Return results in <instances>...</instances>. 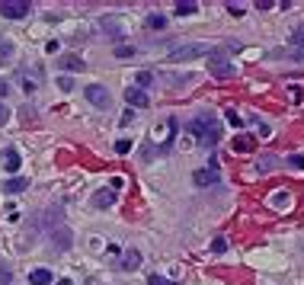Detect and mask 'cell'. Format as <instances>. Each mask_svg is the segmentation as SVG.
<instances>
[{"mask_svg":"<svg viewBox=\"0 0 304 285\" xmlns=\"http://www.w3.org/2000/svg\"><path fill=\"white\" fill-rule=\"evenodd\" d=\"M192 183H196V186L218 183V170H196V173H192Z\"/></svg>","mask_w":304,"mask_h":285,"instance_id":"8fae6325","label":"cell"},{"mask_svg":"<svg viewBox=\"0 0 304 285\" xmlns=\"http://www.w3.org/2000/svg\"><path fill=\"white\" fill-rule=\"evenodd\" d=\"M151 84H154V74H151V70H141V74H138V90L151 87Z\"/></svg>","mask_w":304,"mask_h":285,"instance_id":"ffe728a7","label":"cell"},{"mask_svg":"<svg viewBox=\"0 0 304 285\" xmlns=\"http://www.w3.org/2000/svg\"><path fill=\"white\" fill-rule=\"evenodd\" d=\"M13 42H0V64H7L10 61V58H13Z\"/></svg>","mask_w":304,"mask_h":285,"instance_id":"e0dca14e","label":"cell"},{"mask_svg":"<svg viewBox=\"0 0 304 285\" xmlns=\"http://www.w3.org/2000/svg\"><path fill=\"white\" fill-rule=\"evenodd\" d=\"M83 93H87V100H90L93 106H100V109H106V106H109V100H112V97H109V90H106V87H100V84H90V87H83Z\"/></svg>","mask_w":304,"mask_h":285,"instance_id":"5b68a950","label":"cell"},{"mask_svg":"<svg viewBox=\"0 0 304 285\" xmlns=\"http://www.w3.org/2000/svg\"><path fill=\"white\" fill-rule=\"evenodd\" d=\"M148 285H176V282H170V279H163V276H151Z\"/></svg>","mask_w":304,"mask_h":285,"instance_id":"4316f807","label":"cell"},{"mask_svg":"<svg viewBox=\"0 0 304 285\" xmlns=\"http://www.w3.org/2000/svg\"><path fill=\"white\" fill-rule=\"evenodd\" d=\"M196 10H199L196 0H179V4H176V16H192Z\"/></svg>","mask_w":304,"mask_h":285,"instance_id":"5bb4252c","label":"cell"},{"mask_svg":"<svg viewBox=\"0 0 304 285\" xmlns=\"http://www.w3.org/2000/svg\"><path fill=\"white\" fill-rule=\"evenodd\" d=\"M22 90L26 93H32V90H39V70H35V74L29 77V74H22Z\"/></svg>","mask_w":304,"mask_h":285,"instance_id":"2e32d148","label":"cell"},{"mask_svg":"<svg viewBox=\"0 0 304 285\" xmlns=\"http://www.w3.org/2000/svg\"><path fill=\"white\" fill-rule=\"evenodd\" d=\"M58 87L64 90V93H71V90H74V80H71V77H61V80H58Z\"/></svg>","mask_w":304,"mask_h":285,"instance_id":"484cf974","label":"cell"},{"mask_svg":"<svg viewBox=\"0 0 304 285\" xmlns=\"http://www.w3.org/2000/svg\"><path fill=\"white\" fill-rule=\"evenodd\" d=\"M10 122V109L4 106V100H0V125H7Z\"/></svg>","mask_w":304,"mask_h":285,"instance_id":"83f0119b","label":"cell"},{"mask_svg":"<svg viewBox=\"0 0 304 285\" xmlns=\"http://www.w3.org/2000/svg\"><path fill=\"white\" fill-rule=\"evenodd\" d=\"M288 163H291L295 170H304V157H301V154H291V157H288Z\"/></svg>","mask_w":304,"mask_h":285,"instance_id":"cb8c5ba5","label":"cell"},{"mask_svg":"<svg viewBox=\"0 0 304 285\" xmlns=\"http://www.w3.org/2000/svg\"><path fill=\"white\" fill-rule=\"evenodd\" d=\"M29 10H32L29 0H0V13L7 19H22V16H29Z\"/></svg>","mask_w":304,"mask_h":285,"instance_id":"277c9868","label":"cell"},{"mask_svg":"<svg viewBox=\"0 0 304 285\" xmlns=\"http://www.w3.org/2000/svg\"><path fill=\"white\" fill-rule=\"evenodd\" d=\"M275 167V157H266L263 163H260V173H266V170H272Z\"/></svg>","mask_w":304,"mask_h":285,"instance_id":"f546056e","label":"cell"},{"mask_svg":"<svg viewBox=\"0 0 304 285\" xmlns=\"http://www.w3.org/2000/svg\"><path fill=\"white\" fill-rule=\"evenodd\" d=\"M227 122H230V125H243V118L234 115V109H230V112H227Z\"/></svg>","mask_w":304,"mask_h":285,"instance_id":"4dcf8cb0","label":"cell"},{"mask_svg":"<svg viewBox=\"0 0 304 285\" xmlns=\"http://www.w3.org/2000/svg\"><path fill=\"white\" fill-rule=\"evenodd\" d=\"M291 58H295V61H304V49H298V52L291 55Z\"/></svg>","mask_w":304,"mask_h":285,"instance_id":"836d02e7","label":"cell"},{"mask_svg":"<svg viewBox=\"0 0 304 285\" xmlns=\"http://www.w3.org/2000/svg\"><path fill=\"white\" fill-rule=\"evenodd\" d=\"M58 67L61 70H83V61H80L77 55H61L58 58Z\"/></svg>","mask_w":304,"mask_h":285,"instance_id":"30bf717a","label":"cell"},{"mask_svg":"<svg viewBox=\"0 0 304 285\" xmlns=\"http://www.w3.org/2000/svg\"><path fill=\"white\" fill-rule=\"evenodd\" d=\"M189 132L199 135V145H202V148H215L218 141H221V125H218L215 115H199V118H192Z\"/></svg>","mask_w":304,"mask_h":285,"instance_id":"6da1fadb","label":"cell"},{"mask_svg":"<svg viewBox=\"0 0 304 285\" xmlns=\"http://www.w3.org/2000/svg\"><path fill=\"white\" fill-rule=\"evenodd\" d=\"M131 55H135L131 45H119V49H115V58H131Z\"/></svg>","mask_w":304,"mask_h":285,"instance_id":"7402d4cb","label":"cell"},{"mask_svg":"<svg viewBox=\"0 0 304 285\" xmlns=\"http://www.w3.org/2000/svg\"><path fill=\"white\" fill-rule=\"evenodd\" d=\"M227 13L230 16H243V7L240 4H227Z\"/></svg>","mask_w":304,"mask_h":285,"instance_id":"f1b7e54d","label":"cell"},{"mask_svg":"<svg viewBox=\"0 0 304 285\" xmlns=\"http://www.w3.org/2000/svg\"><path fill=\"white\" fill-rule=\"evenodd\" d=\"M212 250H215V253H224V250H227V237H218V241L212 244Z\"/></svg>","mask_w":304,"mask_h":285,"instance_id":"603a6c76","label":"cell"},{"mask_svg":"<svg viewBox=\"0 0 304 285\" xmlns=\"http://www.w3.org/2000/svg\"><path fill=\"white\" fill-rule=\"evenodd\" d=\"M212 49L208 45H202V42H192V45H179V49L170 52V61H192V58H202V55H208Z\"/></svg>","mask_w":304,"mask_h":285,"instance_id":"3957f363","label":"cell"},{"mask_svg":"<svg viewBox=\"0 0 304 285\" xmlns=\"http://www.w3.org/2000/svg\"><path fill=\"white\" fill-rule=\"evenodd\" d=\"M208 70H212L218 80L234 77V61H230L227 49H212V52H208Z\"/></svg>","mask_w":304,"mask_h":285,"instance_id":"7a4b0ae2","label":"cell"},{"mask_svg":"<svg viewBox=\"0 0 304 285\" xmlns=\"http://www.w3.org/2000/svg\"><path fill=\"white\" fill-rule=\"evenodd\" d=\"M22 189H29L26 176H10V180H4V193L7 196H16V193H22Z\"/></svg>","mask_w":304,"mask_h":285,"instance_id":"52a82bcc","label":"cell"},{"mask_svg":"<svg viewBox=\"0 0 304 285\" xmlns=\"http://www.w3.org/2000/svg\"><path fill=\"white\" fill-rule=\"evenodd\" d=\"M125 100H128V106H135V109L151 106V97H148L144 90H138V87H128V90H125Z\"/></svg>","mask_w":304,"mask_h":285,"instance_id":"8992f818","label":"cell"},{"mask_svg":"<svg viewBox=\"0 0 304 285\" xmlns=\"http://www.w3.org/2000/svg\"><path fill=\"white\" fill-rule=\"evenodd\" d=\"M10 279H13V272H10V269H0V285L10 282Z\"/></svg>","mask_w":304,"mask_h":285,"instance_id":"1f68e13d","label":"cell"},{"mask_svg":"<svg viewBox=\"0 0 304 285\" xmlns=\"http://www.w3.org/2000/svg\"><path fill=\"white\" fill-rule=\"evenodd\" d=\"M52 237L58 241V247H61V250H67V247H71V231H67V228H58V231H52Z\"/></svg>","mask_w":304,"mask_h":285,"instance_id":"9a60e30c","label":"cell"},{"mask_svg":"<svg viewBox=\"0 0 304 285\" xmlns=\"http://www.w3.org/2000/svg\"><path fill=\"white\" fill-rule=\"evenodd\" d=\"M29 282L32 285H52V272H48V269H35V272H29Z\"/></svg>","mask_w":304,"mask_h":285,"instance_id":"4fadbf2b","label":"cell"},{"mask_svg":"<svg viewBox=\"0 0 304 285\" xmlns=\"http://www.w3.org/2000/svg\"><path fill=\"white\" fill-rule=\"evenodd\" d=\"M234 151H253V138H234Z\"/></svg>","mask_w":304,"mask_h":285,"instance_id":"ac0fdd59","label":"cell"},{"mask_svg":"<svg viewBox=\"0 0 304 285\" xmlns=\"http://www.w3.org/2000/svg\"><path fill=\"white\" fill-rule=\"evenodd\" d=\"M291 45H298V49H304V26H301L295 35H291Z\"/></svg>","mask_w":304,"mask_h":285,"instance_id":"d4e9b609","label":"cell"},{"mask_svg":"<svg viewBox=\"0 0 304 285\" xmlns=\"http://www.w3.org/2000/svg\"><path fill=\"white\" fill-rule=\"evenodd\" d=\"M58 285H74V282H71V279H61V282H58Z\"/></svg>","mask_w":304,"mask_h":285,"instance_id":"e575fe53","label":"cell"},{"mask_svg":"<svg viewBox=\"0 0 304 285\" xmlns=\"http://www.w3.org/2000/svg\"><path fill=\"white\" fill-rule=\"evenodd\" d=\"M128 151H131V141L128 138H119L115 141V154H128Z\"/></svg>","mask_w":304,"mask_h":285,"instance_id":"44dd1931","label":"cell"},{"mask_svg":"<svg viewBox=\"0 0 304 285\" xmlns=\"http://www.w3.org/2000/svg\"><path fill=\"white\" fill-rule=\"evenodd\" d=\"M163 26H167V19H163V16H157V13H151V16H148V29H163Z\"/></svg>","mask_w":304,"mask_h":285,"instance_id":"d6986e66","label":"cell"},{"mask_svg":"<svg viewBox=\"0 0 304 285\" xmlns=\"http://www.w3.org/2000/svg\"><path fill=\"white\" fill-rule=\"evenodd\" d=\"M4 170L7 173H16L19 170V151L10 145V148H4Z\"/></svg>","mask_w":304,"mask_h":285,"instance_id":"ba28073f","label":"cell"},{"mask_svg":"<svg viewBox=\"0 0 304 285\" xmlns=\"http://www.w3.org/2000/svg\"><path fill=\"white\" fill-rule=\"evenodd\" d=\"M141 263V253L138 250H125V256H122V269H138Z\"/></svg>","mask_w":304,"mask_h":285,"instance_id":"7c38bea8","label":"cell"},{"mask_svg":"<svg viewBox=\"0 0 304 285\" xmlns=\"http://www.w3.org/2000/svg\"><path fill=\"white\" fill-rule=\"evenodd\" d=\"M7 93H10V84H7V80H0V97H7Z\"/></svg>","mask_w":304,"mask_h":285,"instance_id":"d6a6232c","label":"cell"},{"mask_svg":"<svg viewBox=\"0 0 304 285\" xmlns=\"http://www.w3.org/2000/svg\"><path fill=\"white\" fill-rule=\"evenodd\" d=\"M93 205H96V208H109V205H115V193H112V189H100V193L93 196Z\"/></svg>","mask_w":304,"mask_h":285,"instance_id":"9c48e42d","label":"cell"}]
</instances>
